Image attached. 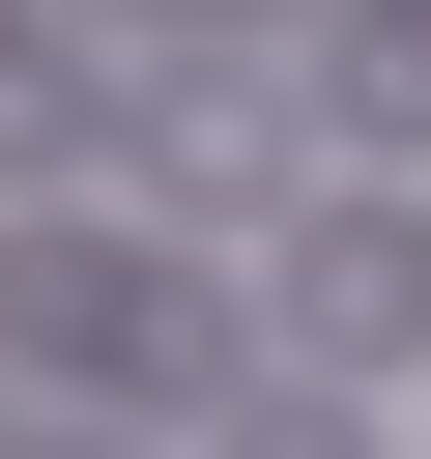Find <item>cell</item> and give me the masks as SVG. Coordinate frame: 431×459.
Returning a JSON list of instances; mask_svg holds the SVG:
<instances>
[{"instance_id": "obj_1", "label": "cell", "mask_w": 431, "mask_h": 459, "mask_svg": "<svg viewBox=\"0 0 431 459\" xmlns=\"http://www.w3.org/2000/svg\"><path fill=\"white\" fill-rule=\"evenodd\" d=\"M287 344H316V373H402V344H431V230H402V201H316V230H287Z\"/></svg>"}, {"instance_id": "obj_2", "label": "cell", "mask_w": 431, "mask_h": 459, "mask_svg": "<svg viewBox=\"0 0 431 459\" xmlns=\"http://www.w3.org/2000/svg\"><path fill=\"white\" fill-rule=\"evenodd\" d=\"M345 115H431V0H374V29H345Z\"/></svg>"}, {"instance_id": "obj_3", "label": "cell", "mask_w": 431, "mask_h": 459, "mask_svg": "<svg viewBox=\"0 0 431 459\" xmlns=\"http://www.w3.org/2000/svg\"><path fill=\"white\" fill-rule=\"evenodd\" d=\"M230 459H345V402H230Z\"/></svg>"}, {"instance_id": "obj_4", "label": "cell", "mask_w": 431, "mask_h": 459, "mask_svg": "<svg viewBox=\"0 0 431 459\" xmlns=\"http://www.w3.org/2000/svg\"><path fill=\"white\" fill-rule=\"evenodd\" d=\"M29 459H115V430H29Z\"/></svg>"}]
</instances>
